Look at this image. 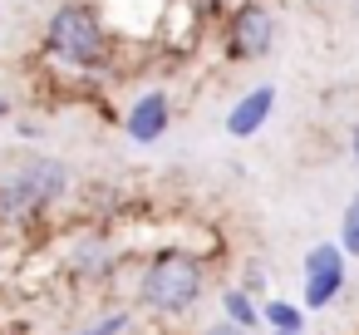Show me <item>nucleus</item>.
I'll return each mask as SVG.
<instances>
[{
	"label": "nucleus",
	"mask_w": 359,
	"mask_h": 335,
	"mask_svg": "<svg viewBox=\"0 0 359 335\" xmlns=\"http://www.w3.org/2000/svg\"><path fill=\"white\" fill-rule=\"evenodd\" d=\"M202 286H207V271H202V261H197L192 251H158V256L148 261V271H143L138 296H143L148 310L177 315V310L197 306Z\"/></svg>",
	"instance_id": "obj_1"
},
{
	"label": "nucleus",
	"mask_w": 359,
	"mask_h": 335,
	"mask_svg": "<svg viewBox=\"0 0 359 335\" xmlns=\"http://www.w3.org/2000/svg\"><path fill=\"white\" fill-rule=\"evenodd\" d=\"M65 188H69L65 163H55V158L25 163L20 173H11L0 183V227H20V222L40 217L55 197H65Z\"/></svg>",
	"instance_id": "obj_2"
},
{
	"label": "nucleus",
	"mask_w": 359,
	"mask_h": 335,
	"mask_svg": "<svg viewBox=\"0 0 359 335\" xmlns=\"http://www.w3.org/2000/svg\"><path fill=\"white\" fill-rule=\"evenodd\" d=\"M45 45L60 65H74V70H99V60L109 55V30L104 20L79 6V0H69V6H60L50 15V30H45Z\"/></svg>",
	"instance_id": "obj_3"
},
{
	"label": "nucleus",
	"mask_w": 359,
	"mask_h": 335,
	"mask_svg": "<svg viewBox=\"0 0 359 335\" xmlns=\"http://www.w3.org/2000/svg\"><path fill=\"white\" fill-rule=\"evenodd\" d=\"M222 40H226L231 60H261L276 45V15L261 6V0H241V6H231V15H226Z\"/></svg>",
	"instance_id": "obj_4"
},
{
	"label": "nucleus",
	"mask_w": 359,
	"mask_h": 335,
	"mask_svg": "<svg viewBox=\"0 0 359 335\" xmlns=\"http://www.w3.org/2000/svg\"><path fill=\"white\" fill-rule=\"evenodd\" d=\"M344 247H315L310 256H305V306L310 310H320V306H330L339 291H344Z\"/></svg>",
	"instance_id": "obj_5"
},
{
	"label": "nucleus",
	"mask_w": 359,
	"mask_h": 335,
	"mask_svg": "<svg viewBox=\"0 0 359 335\" xmlns=\"http://www.w3.org/2000/svg\"><path fill=\"white\" fill-rule=\"evenodd\" d=\"M168 119H172L168 94H163V89H153V94H143V99L128 109L123 129H128V138H133V143H153V138H163V133H168Z\"/></svg>",
	"instance_id": "obj_6"
},
{
	"label": "nucleus",
	"mask_w": 359,
	"mask_h": 335,
	"mask_svg": "<svg viewBox=\"0 0 359 335\" xmlns=\"http://www.w3.org/2000/svg\"><path fill=\"white\" fill-rule=\"evenodd\" d=\"M271 109H276V89H271V84L241 94V99L231 104V114H226V133H231V138H251V133H261V124L271 119Z\"/></svg>",
	"instance_id": "obj_7"
},
{
	"label": "nucleus",
	"mask_w": 359,
	"mask_h": 335,
	"mask_svg": "<svg viewBox=\"0 0 359 335\" xmlns=\"http://www.w3.org/2000/svg\"><path fill=\"white\" fill-rule=\"evenodd\" d=\"M339 247L349 251V256H359V192L349 197V207H344V222H339Z\"/></svg>",
	"instance_id": "obj_8"
},
{
	"label": "nucleus",
	"mask_w": 359,
	"mask_h": 335,
	"mask_svg": "<svg viewBox=\"0 0 359 335\" xmlns=\"http://www.w3.org/2000/svg\"><path fill=\"white\" fill-rule=\"evenodd\" d=\"M226 320H236V325H256V310L246 306V291H226Z\"/></svg>",
	"instance_id": "obj_9"
},
{
	"label": "nucleus",
	"mask_w": 359,
	"mask_h": 335,
	"mask_svg": "<svg viewBox=\"0 0 359 335\" xmlns=\"http://www.w3.org/2000/svg\"><path fill=\"white\" fill-rule=\"evenodd\" d=\"M266 320H271L276 330H300V310H290V306H280V301L266 306Z\"/></svg>",
	"instance_id": "obj_10"
},
{
	"label": "nucleus",
	"mask_w": 359,
	"mask_h": 335,
	"mask_svg": "<svg viewBox=\"0 0 359 335\" xmlns=\"http://www.w3.org/2000/svg\"><path fill=\"white\" fill-rule=\"evenodd\" d=\"M123 320H128V315H104L99 325H89V330H79V335H118V330H123Z\"/></svg>",
	"instance_id": "obj_11"
},
{
	"label": "nucleus",
	"mask_w": 359,
	"mask_h": 335,
	"mask_svg": "<svg viewBox=\"0 0 359 335\" xmlns=\"http://www.w3.org/2000/svg\"><path fill=\"white\" fill-rule=\"evenodd\" d=\"M207 335H251V325H236V320H222V325H212Z\"/></svg>",
	"instance_id": "obj_12"
},
{
	"label": "nucleus",
	"mask_w": 359,
	"mask_h": 335,
	"mask_svg": "<svg viewBox=\"0 0 359 335\" xmlns=\"http://www.w3.org/2000/svg\"><path fill=\"white\" fill-rule=\"evenodd\" d=\"M349 153H354V163H359V124L349 129Z\"/></svg>",
	"instance_id": "obj_13"
},
{
	"label": "nucleus",
	"mask_w": 359,
	"mask_h": 335,
	"mask_svg": "<svg viewBox=\"0 0 359 335\" xmlns=\"http://www.w3.org/2000/svg\"><path fill=\"white\" fill-rule=\"evenodd\" d=\"M6 114H11V104H6V94H0V119H6Z\"/></svg>",
	"instance_id": "obj_14"
},
{
	"label": "nucleus",
	"mask_w": 359,
	"mask_h": 335,
	"mask_svg": "<svg viewBox=\"0 0 359 335\" xmlns=\"http://www.w3.org/2000/svg\"><path fill=\"white\" fill-rule=\"evenodd\" d=\"M0 276H6V251H0Z\"/></svg>",
	"instance_id": "obj_15"
},
{
	"label": "nucleus",
	"mask_w": 359,
	"mask_h": 335,
	"mask_svg": "<svg viewBox=\"0 0 359 335\" xmlns=\"http://www.w3.org/2000/svg\"><path fill=\"white\" fill-rule=\"evenodd\" d=\"M276 335H300V330H276Z\"/></svg>",
	"instance_id": "obj_16"
},
{
	"label": "nucleus",
	"mask_w": 359,
	"mask_h": 335,
	"mask_svg": "<svg viewBox=\"0 0 359 335\" xmlns=\"http://www.w3.org/2000/svg\"><path fill=\"white\" fill-rule=\"evenodd\" d=\"M349 6H354V15H359V0H349Z\"/></svg>",
	"instance_id": "obj_17"
}]
</instances>
